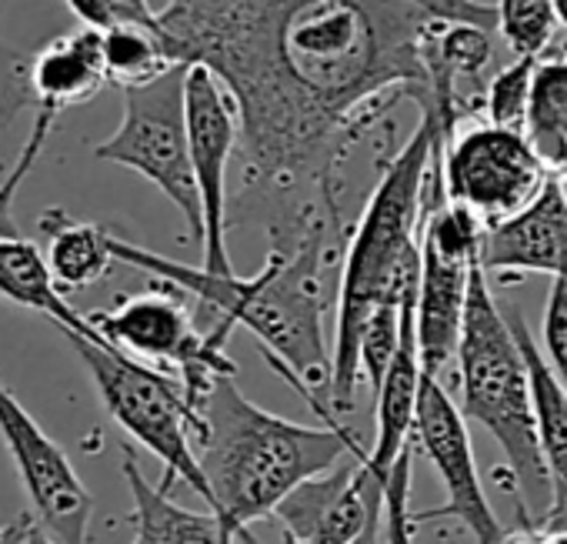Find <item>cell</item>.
<instances>
[{"instance_id":"4316f807","label":"cell","mask_w":567,"mask_h":544,"mask_svg":"<svg viewBox=\"0 0 567 544\" xmlns=\"http://www.w3.org/2000/svg\"><path fill=\"white\" fill-rule=\"evenodd\" d=\"M414 464V448L408 444V451L401 454V461L394 464L391 478H388V504H384V534L388 544H414V514L408 507L411 497V468Z\"/></svg>"},{"instance_id":"4dcf8cb0","label":"cell","mask_w":567,"mask_h":544,"mask_svg":"<svg viewBox=\"0 0 567 544\" xmlns=\"http://www.w3.org/2000/svg\"><path fill=\"white\" fill-rule=\"evenodd\" d=\"M544 537H547L544 527H537L530 521H517V527H507L497 544H544Z\"/></svg>"},{"instance_id":"ac0fdd59","label":"cell","mask_w":567,"mask_h":544,"mask_svg":"<svg viewBox=\"0 0 567 544\" xmlns=\"http://www.w3.org/2000/svg\"><path fill=\"white\" fill-rule=\"evenodd\" d=\"M0 298L51 318L61 331H78L84 338L101 341L87 315L74 311L64 291L58 288L48 254H41V247L21 234H0Z\"/></svg>"},{"instance_id":"4fadbf2b","label":"cell","mask_w":567,"mask_h":544,"mask_svg":"<svg viewBox=\"0 0 567 544\" xmlns=\"http://www.w3.org/2000/svg\"><path fill=\"white\" fill-rule=\"evenodd\" d=\"M414 441L424 451V458L431 461V468L437 471L444 494H447V501L441 507L414 514V521H444L447 517V521H457L461 527H467L477 544H497L507 527L497 521V514L484 494L464 411L454 404V398L444 391V384L431 374H424V381H421Z\"/></svg>"},{"instance_id":"5bb4252c","label":"cell","mask_w":567,"mask_h":544,"mask_svg":"<svg viewBox=\"0 0 567 544\" xmlns=\"http://www.w3.org/2000/svg\"><path fill=\"white\" fill-rule=\"evenodd\" d=\"M481 264L491 275H550L567 278V197L557 177L544 194L507 224L484 234Z\"/></svg>"},{"instance_id":"e575fe53","label":"cell","mask_w":567,"mask_h":544,"mask_svg":"<svg viewBox=\"0 0 567 544\" xmlns=\"http://www.w3.org/2000/svg\"><path fill=\"white\" fill-rule=\"evenodd\" d=\"M557 184H560V191H564V197H567V174H564V177H557Z\"/></svg>"},{"instance_id":"f1b7e54d","label":"cell","mask_w":567,"mask_h":544,"mask_svg":"<svg viewBox=\"0 0 567 544\" xmlns=\"http://www.w3.org/2000/svg\"><path fill=\"white\" fill-rule=\"evenodd\" d=\"M8 544H61V541H54V537L34 521V514H24L21 521L8 524Z\"/></svg>"},{"instance_id":"d6a6232c","label":"cell","mask_w":567,"mask_h":544,"mask_svg":"<svg viewBox=\"0 0 567 544\" xmlns=\"http://www.w3.org/2000/svg\"><path fill=\"white\" fill-rule=\"evenodd\" d=\"M554 8H557V18H560V28L567 31V0H554Z\"/></svg>"},{"instance_id":"f546056e","label":"cell","mask_w":567,"mask_h":544,"mask_svg":"<svg viewBox=\"0 0 567 544\" xmlns=\"http://www.w3.org/2000/svg\"><path fill=\"white\" fill-rule=\"evenodd\" d=\"M537 527L544 531H567V484H554V497L547 511L537 517Z\"/></svg>"},{"instance_id":"cb8c5ba5","label":"cell","mask_w":567,"mask_h":544,"mask_svg":"<svg viewBox=\"0 0 567 544\" xmlns=\"http://www.w3.org/2000/svg\"><path fill=\"white\" fill-rule=\"evenodd\" d=\"M540 61L534 58H514L507 68H501L484 91V121L504 131L527 134V114H530V91H534V71Z\"/></svg>"},{"instance_id":"2e32d148","label":"cell","mask_w":567,"mask_h":544,"mask_svg":"<svg viewBox=\"0 0 567 544\" xmlns=\"http://www.w3.org/2000/svg\"><path fill=\"white\" fill-rule=\"evenodd\" d=\"M28 84H31V97L38 111L54 114V117L68 107H78L97 97L111 84L101 31L78 28L74 34L51 41L44 51L34 54Z\"/></svg>"},{"instance_id":"44dd1931","label":"cell","mask_w":567,"mask_h":544,"mask_svg":"<svg viewBox=\"0 0 567 544\" xmlns=\"http://www.w3.org/2000/svg\"><path fill=\"white\" fill-rule=\"evenodd\" d=\"M527 141L554 177L567 174V58L540 61L534 71Z\"/></svg>"},{"instance_id":"ba28073f","label":"cell","mask_w":567,"mask_h":544,"mask_svg":"<svg viewBox=\"0 0 567 544\" xmlns=\"http://www.w3.org/2000/svg\"><path fill=\"white\" fill-rule=\"evenodd\" d=\"M187 64H177L151 84L124 88L121 127L94 147V157L147 177L184 214L190 240L204 244V211L187 137Z\"/></svg>"},{"instance_id":"d590c367","label":"cell","mask_w":567,"mask_h":544,"mask_svg":"<svg viewBox=\"0 0 567 544\" xmlns=\"http://www.w3.org/2000/svg\"><path fill=\"white\" fill-rule=\"evenodd\" d=\"M0 544H8V524H4V527H0Z\"/></svg>"},{"instance_id":"9c48e42d","label":"cell","mask_w":567,"mask_h":544,"mask_svg":"<svg viewBox=\"0 0 567 544\" xmlns=\"http://www.w3.org/2000/svg\"><path fill=\"white\" fill-rule=\"evenodd\" d=\"M441 177L447 201L467 207L487 230L524 214L554 181L527 134L487 121L454 131L444 144Z\"/></svg>"},{"instance_id":"3957f363","label":"cell","mask_w":567,"mask_h":544,"mask_svg":"<svg viewBox=\"0 0 567 544\" xmlns=\"http://www.w3.org/2000/svg\"><path fill=\"white\" fill-rule=\"evenodd\" d=\"M197 414L194 444L210 487V511L240 544H260L250 531L254 521L274 514L291 491L361 448L338 414L324 418V428L288 421L247 401L234 378H220Z\"/></svg>"},{"instance_id":"603a6c76","label":"cell","mask_w":567,"mask_h":544,"mask_svg":"<svg viewBox=\"0 0 567 544\" xmlns=\"http://www.w3.org/2000/svg\"><path fill=\"white\" fill-rule=\"evenodd\" d=\"M497 34L514 58L544 61L560 31L554 0H497Z\"/></svg>"},{"instance_id":"83f0119b","label":"cell","mask_w":567,"mask_h":544,"mask_svg":"<svg viewBox=\"0 0 567 544\" xmlns=\"http://www.w3.org/2000/svg\"><path fill=\"white\" fill-rule=\"evenodd\" d=\"M544 351H547V365L554 371V378L564 384L567 391V278H554L550 291H547V305H544Z\"/></svg>"},{"instance_id":"484cf974","label":"cell","mask_w":567,"mask_h":544,"mask_svg":"<svg viewBox=\"0 0 567 544\" xmlns=\"http://www.w3.org/2000/svg\"><path fill=\"white\" fill-rule=\"evenodd\" d=\"M64 4L81 21V28H94V31H111L121 24L161 28L151 0H64Z\"/></svg>"},{"instance_id":"6da1fadb","label":"cell","mask_w":567,"mask_h":544,"mask_svg":"<svg viewBox=\"0 0 567 544\" xmlns=\"http://www.w3.org/2000/svg\"><path fill=\"white\" fill-rule=\"evenodd\" d=\"M177 64L210 68L240 117L237 207L270 250L348 234L344 164L401 101L434 104L431 51L447 24L497 31L484 0H167Z\"/></svg>"},{"instance_id":"8fae6325","label":"cell","mask_w":567,"mask_h":544,"mask_svg":"<svg viewBox=\"0 0 567 544\" xmlns=\"http://www.w3.org/2000/svg\"><path fill=\"white\" fill-rule=\"evenodd\" d=\"M187 137H190V164L204 211V270L210 275H234L227 254V167L240 151V117L237 104L210 68L194 64L187 71Z\"/></svg>"},{"instance_id":"9a60e30c","label":"cell","mask_w":567,"mask_h":544,"mask_svg":"<svg viewBox=\"0 0 567 544\" xmlns=\"http://www.w3.org/2000/svg\"><path fill=\"white\" fill-rule=\"evenodd\" d=\"M421 275V270H417ZM421 381H424V365H421V348H417V278L404 291L401 305V348L374 391V418H378V434L374 448L368 451V468L388 481L401 454L408 451V438L414 434V418H417V398H421Z\"/></svg>"},{"instance_id":"1f68e13d","label":"cell","mask_w":567,"mask_h":544,"mask_svg":"<svg viewBox=\"0 0 567 544\" xmlns=\"http://www.w3.org/2000/svg\"><path fill=\"white\" fill-rule=\"evenodd\" d=\"M544 544H567V531H544Z\"/></svg>"},{"instance_id":"ffe728a7","label":"cell","mask_w":567,"mask_h":544,"mask_svg":"<svg viewBox=\"0 0 567 544\" xmlns=\"http://www.w3.org/2000/svg\"><path fill=\"white\" fill-rule=\"evenodd\" d=\"M520 348L527 358V371H530V388H534V414H537V438H540V451L550 471L554 484H567V391L564 384L554 378L547 358H540L537 341L524 321V315L517 308L504 311Z\"/></svg>"},{"instance_id":"e0dca14e","label":"cell","mask_w":567,"mask_h":544,"mask_svg":"<svg viewBox=\"0 0 567 544\" xmlns=\"http://www.w3.org/2000/svg\"><path fill=\"white\" fill-rule=\"evenodd\" d=\"M124 481L134 497L131 544H240L214 511H190L161 484H151L131 444L124 448Z\"/></svg>"},{"instance_id":"7c38bea8","label":"cell","mask_w":567,"mask_h":544,"mask_svg":"<svg viewBox=\"0 0 567 544\" xmlns=\"http://www.w3.org/2000/svg\"><path fill=\"white\" fill-rule=\"evenodd\" d=\"M388 481L368 468V451H351L331 471L305 481L274 511L284 531L315 544H388Z\"/></svg>"},{"instance_id":"8992f818","label":"cell","mask_w":567,"mask_h":544,"mask_svg":"<svg viewBox=\"0 0 567 544\" xmlns=\"http://www.w3.org/2000/svg\"><path fill=\"white\" fill-rule=\"evenodd\" d=\"M64 338L87 368L107 414L164 464L161 487L171 491L174 481H184L210 507V487L194 444L200 414L190 408L184 384L174 374L111 348L104 338L94 341L78 331H64Z\"/></svg>"},{"instance_id":"7a4b0ae2","label":"cell","mask_w":567,"mask_h":544,"mask_svg":"<svg viewBox=\"0 0 567 544\" xmlns=\"http://www.w3.org/2000/svg\"><path fill=\"white\" fill-rule=\"evenodd\" d=\"M344 237L348 234L324 227L311 230L288 250H270L264 267L250 278L210 275L204 267L171 260L124 237H114V257L190 295L200 315L210 318L204 331L227 341L234 328H247L260 341L267 361L315 404V411H324L315 388H331L324 315L331 278L338 264H344Z\"/></svg>"},{"instance_id":"5b68a950","label":"cell","mask_w":567,"mask_h":544,"mask_svg":"<svg viewBox=\"0 0 567 544\" xmlns=\"http://www.w3.org/2000/svg\"><path fill=\"white\" fill-rule=\"evenodd\" d=\"M454 361L464 418L481 424L501 444L517 484V514L520 521L537 524L554 497V481L537 438L530 371L507 315L491 295L481 260L471 270L464 328Z\"/></svg>"},{"instance_id":"836d02e7","label":"cell","mask_w":567,"mask_h":544,"mask_svg":"<svg viewBox=\"0 0 567 544\" xmlns=\"http://www.w3.org/2000/svg\"><path fill=\"white\" fill-rule=\"evenodd\" d=\"M284 544H315V541H301V537H295V534L284 531Z\"/></svg>"},{"instance_id":"7402d4cb","label":"cell","mask_w":567,"mask_h":544,"mask_svg":"<svg viewBox=\"0 0 567 544\" xmlns=\"http://www.w3.org/2000/svg\"><path fill=\"white\" fill-rule=\"evenodd\" d=\"M101 38H104L107 78L121 91L137 88V84H151L161 74H167L171 68H177L161 28L121 24V28L101 31Z\"/></svg>"},{"instance_id":"30bf717a","label":"cell","mask_w":567,"mask_h":544,"mask_svg":"<svg viewBox=\"0 0 567 544\" xmlns=\"http://www.w3.org/2000/svg\"><path fill=\"white\" fill-rule=\"evenodd\" d=\"M0 438L24 481L34 521L61 544H87L94 497L64 448L0 381Z\"/></svg>"},{"instance_id":"d4e9b609","label":"cell","mask_w":567,"mask_h":544,"mask_svg":"<svg viewBox=\"0 0 567 544\" xmlns=\"http://www.w3.org/2000/svg\"><path fill=\"white\" fill-rule=\"evenodd\" d=\"M404 291L384 298L374 308V315L368 318L364 335H361V371L371 378V388L374 391L381 388V381H384V374H388V368H391V361H394V355L401 348V305H404Z\"/></svg>"},{"instance_id":"277c9868","label":"cell","mask_w":567,"mask_h":544,"mask_svg":"<svg viewBox=\"0 0 567 544\" xmlns=\"http://www.w3.org/2000/svg\"><path fill=\"white\" fill-rule=\"evenodd\" d=\"M417 127L404 147L384 161L381 181L351 227L341 285L338 328L331 348V404L344 414L354 408L361 378V335L374 308L401 295L421 270V227L427 211V184L441 147L447 144L444 121L434 111H417Z\"/></svg>"},{"instance_id":"52a82bcc","label":"cell","mask_w":567,"mask_h":544,"mask_svg":"<svg viewBox=\"0 0 567 544\" xmlns=\"http://www.w3.org/2000/svg\"><path fill=\"white\" fill-rule=\"evenodd\" d=\"M87 321L111 348L174 374L194 411L220 378H237V365L224 351L227 341L204 331L190 308V295L167 281L121 298L111 311L87 315Z\"/></svg>"},{"instance_id":"d6986e66","label":"cell","mask_w":567,"mask_h":544,"mask_svg":"<svg viewBox=\"0 0 567 544\" xmlns=\"http://www.w3.org/2000/svg\"><path fill=\"white\" fill-rule=\"evenodd\" d=\"M48 237V264L61 291H84L107 278L114 257V234L97 224L78 220L61 207H51L38 220Z\"/></svg>"}]
</instances>
